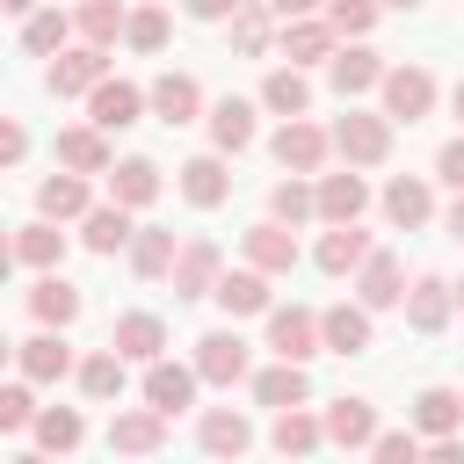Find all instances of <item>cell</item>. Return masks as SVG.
Listing matches in <instances>:
<instances>
[{
    "mask_svg": "<svg viewBox=\"0 0 464 464\" xmlns=\"http://www.w3.org/2000/svg\"><path fill=\"white\" fill-rule=\"evenodd\" d=\"M268 36H276V14L246 0V7L232 14V51H239V58H261V51H268Z\"/></svg>",
    "mask_w": 464,
    "mask_h": 464,
    "instance_id": "40",
    "label": "cell"
},
{
    "mask_svg": "<svg viewBox=\"0 0 464 464\" xmlns=\"http://www.w3.org/2000/svg\"><path fill=\"white\" fill-rule=\"evenodd\" d=\"M196 435H203V450H210V457H225V464H232V457H246V442H254V428H246V413H239V406H210Z\"/></svg>",
    "mask_w": 464,
    "mask_h": 464,
    "instance_id": "21",
    "label": "cell"
},
{
    "mask_svg": "<svg viewBox=\"0 0 464 464\" xmlns=\"http://www.w3.org/2000/svg\"><path fill=\"white\" fill-rule=\"evenodd\" d=\"M188 399H196V370H181V362H167V355H160V362H145V406H152V413H167V420H174Z\"/></svg>",
    "mask_w": 464,
    "mask_h": 464,
    "instance_id": "12",
    "label": "cell"
},
{
    "mask_svg": "<svg viewBox=\"0 0 464 464\" xmlns=\"http://www.w3.org/2000/svg\"><path fill=\"white\" fill-rule=\"evenodd\" d=\"M29 428H36V442H44L51 457L80 450V435H87V420H80L72 406H36V420H29Z\"/></svg>",
    "mask_w": 464,
    "mask_h": 464,
    "instance_id": "35",
    "label": "cell"
},
{
    "mask_svg": "<svg viewBox=\"0 0 464 464\" xmlns=\"http://www.w3.org/2000/svg\"><path fill=\"white\" fill-rule=\"evenodd\" d=\"M326 80H334V94H362V87H377V80H384V65H377V51L348 44V51H334V58H326Z\"/></svg>",
    "mask_w": 464,
    "mask_h": 464,
    "instance_id": "27",
    "label": "cell"
},
{
    "mask_svg": "<svg viewBox=\"0 0 464 464\" xmlns=\"http://www.w3.org/2000/svg\"><path fill=\"white\" fill-rule=\"evenodd\" d=\"M181 196H188L196 210H218V203L232 196V174H225V160H218V152H196V160L181 167Z\"/></svg>",
    "mask_w": 464,
    "mask_h": 464,
    "instance_id": "16",
    "label": "cell"
},
{
    "mask_svg": "<svg viewBox=\"0 0 464 464\" xmlns=\"http://www.w3.org/2000/svg\"><path fill=\"white\" fill-rule=\"evenodd\" d=\"M0 7H7V14H36V0H0Z\"/></svg>",
    "mask_w": 464,
    "mask_h": 464,
    "instance_id": "56",
    "label": "cell"
},
{
    "mask_svg": "<svg viewBox=\"0 0 464 464\" xmlns=\"http://www.w3.org/2000/svg\"><path fill=\"white\" fill-rule=\"evenodd\" d=\"M7 355H14V341H0V370H7Z\"/></svg>",
    "mask_w": 464,
    "mask_h": 464,
    "instance_id": "61",
    "label": "cell"
},
{
    "mask_svg": "<svg viewBox=\"0 0 464 464\" xmlns=\"http://www.w3.org/2000/svg\"><path fill=\"white\" fill-rule=\"evenodd\" d=\"M29 312H36V326H58V334H65V326L80 319V290H72L58 268H44L36 290H29Z\"/></svg>",
    "mask_w": 464,
    "mask_h": 464,
    "instance_id": "14",
    "label": "cell"
},
{
    "mask_svg": "<svg viewBox=\"0 0 464 464\" xmlns=\"http://www.w3.org/2000/svg\"><path fill=\"white\" fill-rule=\"evenodd\" d=\"M246 261L261 268V276H283V268H297V239H290V225H254L246 232Z\"/></svg>",
    "mask_w": 464,
    "mask_h": 464,
    "instance_id": "24",
    "label": "cell"
},
{
    "mask_svg": "<svg viewBox=\"0 0 464 464\" xmlns=\"http://www.w3.org/2000/svg\"><path fill=\"white\" fill-rule=\"evenodd\" d=\"M65 29H72V22H65L58 7H44V14H29V29H22V44H29L36 58H44V51H65Z\"/></svg>",
    "mask_w": 464,
    "mask_h": 464,
    "instance_id": "46",
    "label": "cell"
},
{
    "mask_svg": "<svg viewBox=\"0 0 464 464\" xmlns=\"http://www.w3.org/2000/svg\"><path fill=\"white\" fill-rule=\"evenodd\" d=\"M109 80V51H94V44H72V51H58L51 58V72H44V87L65 102V94H94Z\"/></svg>",
    "mask_w": 464,
    "mask_h": 464,
    "instance_id": "3",
    "label": "cell"
},
{
    "mask_svg": "<svg viewBox=\"0 0 464 464\" xmlns=\"http://www.w3.org/2000/svg\"><path fill=\"white\" fill-rule=\"evenodd\" d=\"M362 254H370V239H362L355 225H334V232L319 239V268H326V276H348V268H362Z\"/></svg>",
    "mask_w": 464,
    "mask_h": 464,
    "instance_id": "39",
    "label": "cell"
},
{
    "mask_svg": "<svg viewBox=\"0 0 464 464\" xmlns=\"http://www.w3.org/2000/svg\"><path fill=\"white\" fill-rule=\"evenodd\" d=\"M14 355H22V377H29V384H51V377L72 370V348H65V334H51V326H44L36 341H22Z\"/></svg>",
    "mask_w": 464,
    "mask_h": 464,
    "instance_id": "25",
    "label": "cell"
},
{
    "mask_svg": "<svg viewBox=\"0 0 464 464\" xmlns=\"http://www.w3.org/2000/svg\"><path fill=\"white\" fill-rule=\"evenodd\" d=\"M428 210H435V196H428V181H413V174H399V181L384 188V218H392L399 232H413V225H428Z\"/></svg>",
    "mask_w": 464,
    "mask_h": 464,
    "instance_id": "30",
    "label": "cell"
},
{
    "mask_svg": "<svg viewBox=\"0 0 464 464\" xmlns=\"http://www.w3.org/2000/svg\"><path fill=\"white\" fill-rule=\"evenodd\" d=\"M413 428H420V435H457V428H464V392L428 384V392L413 399Z\"/></svg>",
    "mask_w": 464,
    "mask_h": 464,
    "instance_id": "26",
    "label": "cell"
},
{
    "mask_svg": "<svg viewBox=\"0 0 464 464\" xmlns=\"http://www.w3.org/2000/svg\"><path fill=\"white\" fill-rule=\"evenodd\" d=\"M261 109H276V116H304V109H312V80H304L297 65H276V72L261 80Z\"/></svg>",
    "mask_w": 464,
    "mask_h": 464,
    "instance_id": "28",
    "label": "cell"
},
{
    "mask_svg": "<svg viewBox=\"0 0 464 464\" xmlns=\"http://www.w3.org/2000/svg\"><path fill=\"white\" fill-rule=\"evenodd\" d=\"M239 377H246V341L232 326L203 334L196 341V384H239Z\"/></svg>",
    "mask_w": 464,
    "mask_h": 464,
    "instance_id": "5",
    "label": "cell"
},
{
    "mask_svg": "<svg viewBox=\"0 0 464 464\" xmlns=\"http://www.w3.org/2000/svg\"><path fill=\"white\" fill-rule=\"evenodd\" d=\"M319 348H334V355H362V348H370V312H362V304H334V312H319Z\"/></svg>",
    "mask_w": 464,
    "mask_h": 464,
    "instance_id": "19",
    "label": "cell"
},
{
    "mask_svg": "<svg viewBox=\"0 0 464 464\" xmlns=\"http://www.w3.org/2000/svg\"><path fill=\"white\" fill-rule=\"evenodd\" d=\"M254 399H261V406H276V413H283V406H304V399H312L304 362H276V370H261V377H254Z\"/></svg>",
    "mask_w": 464,
    "mask_h": 464,
    "instance_id": "31",
    "label": "cell"
},
{
    "mask_svg": "<svg viewBox=\"0 0 464 464\" xmlns=\"http://www.w3.org/2000/svg\"><path fill=\"white\" fill-rule=\"evenodd\" d=\"M384 123H420L435 109V72L428 65H384Z\"/></svg>",
    "mask_w": 464,
    "mask_h": 464,
    "instance_id": "1",
    "label": "cell"
},
{
    "mask_svg": "<svg viewBox=\"0 0 464 464\" xmlns=\"http://www.w3.org/2000/svg\"><path fill=\"white\" fill-rule=\"evenodd\" d=\"M14 464H51V450H29V457H14Z\"/></svg>",
    "mask_w": 464,
    "mask_h": 464,
    "instance_id": "57",
    "label": "cell"
},
{
    "mask_svg": "<svg viewBox=\"0 0 464 464\" xmlns=\"http://www.w3.org/2000/svg\"><path fill=\"white\" fill-rule=\"evenodd\" d=\"M450 239H464V196L450 203Z\"/></svg>",
    "mask_w": 464,
    "mask_h": 464,
    "instance_id": "54",
    "label": "cell"
},
{
    "mask_svg": "<svg viewBox=\"0 0 464 464\" xmlns=\"http://www.w3.org/2000/svg\"><path fill=\"white\" fill-rule=\"evenodd\" d=\"M109 348H116L123 362H160V348H167V319H160V312H123L116 334H109Z\"/></svg>",
    "mask_w": 464,
    "mask_h": 464,
    "instance_id": "10",
    "label": "cell"
},
{
    "mask_svg": "<svg viewBox=\"0 0 464 464\" xmlns=\"http://www.w3.org/2000/svg\"><path fill=\"white\" fill-rule=\"evenodd\" d=\"M435 174H442V181H450V188L464 196V138H450V145H442V160H435Z\"/></svg>",
    "mask_w": 464,
    "mask_h": 464,
    "instance_id": "50",
    "label": "cell"
},
{
    "mask_svg": "<svg viewBox=\"0 0 464 464\" xmlns=\"http://www.w3.org/2000/svg\"><path fill=\"white\" fill-rule=\"evenodd\" d=\"M362 203H370L362 174H326V181L312 188V210H319L326 225H355V218H362Z\"/></svg>",
    "mask_w": 464,
    "mask_h": 464,
    "instance_id": "13",
    "label": "cell"
},
{
    "mask_svg": "<svg viewBox=\"0 0 464 464\" xmlns=\"http://www.w3.org/2000/svg\"><path fill=\"white\" fill-rule=\"evenodd\" d=\"M377 22V0H326V29L334 36H370Z\"/></svg>",
    "mask_w": 464,
    "mask_h": 464,
    "instance_id": "45",
    "label": "cell"
},
{
    "mask_svg": "<svg viewBox=\"0 0 464 464\" xmlns=\"http://www.w3.org/2000/svg\"><path fill=\"white\" fill-rule=\"evenodd\" d=\"M268 442H276L283 457H312V450H319L326 435H319V420H312L304 406H283V413H276V435H268Z\"/></svg>",
    "mask_w": 464,
    "mask_h": 464,
    "instance_id": "38",
    "label": "cell"
},
{
    "mask_svg": "<svg viewBox=\"0 0 464 464\" xmlns=\"http://www.w3.org/2000/svg\"><path fill=\"white\" fill-rule=\"evenodd\" d=\"M450 102H457V123H464V80H457V94H450Z\"/></svg>",
    "mask_w": 464,
    "mask_h": 464,
    "instance_id": "58",
    "label": "cell"
},
{
    "mask_svg": "<svg viewBox=\"0 0 464 464\" xmlns=\"http://www.w3.org/2000/svg\"><path fill=\"white\" fill-rule=\"evenodd\" d=\"M326 145H334L348 167H377V160L392 152V123H384V116H362V109H348V116L326 130Z\"/></svg>",
    "mask_w": 464,
    "mask_h": 464,
    "instance_id": "2",
    "label": "cell"
},
{
    "mask_svg": "<svg viewBox=\"0 0 464 464\" xmlns=\"http://www.w3.org/2000/svg\"><path fill=\"white\" fill-rule=\"evenodd\" d=\"M268 348H276L283 362H304V355H319V312H304V304H283V312H268Z\"/></svg>",
    "mask_w": 464,
    "mask_h": 464,
    "instance_id": "7",
    "label": "cell"
},
{
    "mask_svg": "<svg viewBox=\"0 0 464 464\" xmlns=\"http://www.w3.org/2000/svg\"><path fill=\"white\" fill-rule=\"evenodd\" d=\"M160 442H167V413H152V406H123L109 420V450L116 457H152Z\"/></svg>",
    "mask_w": 464,
    "mask_h": 464,
    "instance_id": "8",
    "label": "cell"
},
{
    "mask_svg": "<svg viewBox=\"0 0 464 464\" xmlns=\"http://www.w3.org/2000/svg\"><path fill=\"white\" fill-rule=\"evenodd\" d=\"M80 392H87V399H116V392H123V355H116V348L87 355V362H80Z\"/></svg>",
    "mask_w": 464,
    "mask_h": 464,
    "instance_id": "42",
    "label": "cell"
},
{
    "mask_svg": "<svg viewBox=\"0 0 464 464\" xmlns=\"http://www.w3.org/2000/svg\"><path fill=\"white\" fill-rule=\"evenodd\" d=\"M130 210L123 203H87V218H80V239L94 246V254H116V246H130Z\"/></svg>",
    "mask_w": 464,
    "mask_h": 464,
    "instance_id": "23",
    "label": "cell"
},
{
    "mask_svg": "<svg viewBox=\"0 0 464 464\" xmlns=\"http://www.w3.org/2000/svg\"><path fill=\"white\" fill-rule=\"evenodd\" d=\"M145 102H152V116H160V123H196L203 87H196V72H160V80L145 87Z\"/></svg>",
    "mask_w": 464,
    "mask_h": 464,
    "instance_id": "11",
    "label": "cell"
},
{
    "mask_svg": "<svg viewBox=\"0 0 464 464\" xmlns=\"http://www.w3.org/2000/svg\"><path fill=\"white\" fill-rule=\"evenodd\" d=\"M174 254H181V246H174V232H167V225L130 232V268H138V276H167V268H174Z\"/></svg>",
    "mask_w": 464,
    "mask_h": 464,
    "instance_id": "37",
    "label": "cell"
},
{
    "mask_svg": "<svg viewBox=\"0 0 464 464\" xmlns=\"http://www.w3.org/2000/svg\"><path fill=\"white\" fill-rule=\"evenodd\" d=\"M268 218H276V225H304V218H312V188H304L297 174H290V181H276V196H268Z\"/></svg>",
    "mask_w": 464,
    "mask_h": 464,
    "instance_id": "44",
    "label": "cell"
},
{
    "mask_svg": "<svg viewBox=\"0 0 464 464\" xmlns=\"http://www.w3.org/2000/svg\"><path fill=\"white\" fill-rule=\"evenodd\" d=\"M326 130L319 123H304V116H283V130H276V160L290 167V174H319L326 167Z\"/></svg>",
    "mask_w": 464,
    "mask_h": 464,
    "instance_id": "6",
    "label": "cell"
},
{
    "mask_svg": "<svg viewBox=\"0 0 464 464\" xmlns=\"http://www.w3.org/2000/svg\"><path fill=\"white\" fill-rule=\"evenodd\" d=\"M399 304H406V326H413V334H442V326H450V312H457L442 276H420V283H413Z\"/></svg>",
    "mask_w": 464,
    "mask_h": 464,
    "instance_id": "15",
    "label": "cell"
},
{
    "mask_svg": "<svg viewBox=\"0 0 464 464\" xmlns=\"http://www.w3.org/2000/svg\"><path fill=\"white\" fill-rule=\"evenodd\" d=\"M218 464H225V457H218Z\"/></svg>",
    "mask_w": 464,
    "mask_h": 464,
    "instance_id": "62",
    "label": "cell"
},
{
    "mask_svg": "<svg viewBox=\"0 0 464 464\" xmlns=\"http://www.w3.org/2000/svg\"><path fill=\"white\" fill-rule=\"evenodd\" d=\"M181 7H188L196 22H232V14L246 7V0H181Z\"/></svg>",
    "mask_w": 464,
    "mask_h": 464,
    "instance_id": "51",
    "label": "cell"
},
{
    "mask_svg": "<svg viewBox=\"0 0 464 464\" xmlns=\"http://www.w3.org/2000/svg\"><path fill=\"white\" fill-rule=\"evenodd\" d=\"M283 58H290V65H312V58H334V29H326V22H312V14H297V22H283Z\"/></svg>",
    "mask_w": 464,
    "mask_h": 464,
    "instance_id": "32",
    "label": "cell"
},
{
    "mask_svg": "<svg viewBox=\"0 0 464 464\" xmlns=\"http://www.w3.org/2000/svg\"><path fill=\"white\" fill-rule=\"evenodd\" d=\"M406 297V268H399V254H362V276H355V304L362 312H392Z\"/></svg>",
    "mask_w": 464,
    "mask_h": 464,
    "instance_id": "4",
    "label": "cell"
},
{
    "mask_svg": "<svg viewBox=\"0 0 464 464\" xmlns=\"http://www.w3.org/2000/svg\"><path fill=\"white\" fill-rule=\"evenodd\" d=\"M123 14H130L123 0H87V7H80V36H87L94 51H109V44L123 36Z\"/></svg>",
    "mask_w": 464,
    "mask_h": 464,
    "instance_id": "41",
    "label": "cell"
},
{
    "mask_svg": "<svg viewBox=\"0 0 464 464\" xmlns=\"http://www.w3.org/2000/svg\"><path fill=\"white\" fill-rule=\"evenodd\" d=\"M58 160L72 174H109V138L87 123V130H58Z\"/></svg>",
    "mask_w": 464,
    "mask_h": 464,
    "instance_id": "33",
    "label": "cell"
},
{
    "mask_svg": "<svg viewBox=\"0 0 464 464\" xmlns=\"http://www.w3.org/2000/svg\"><path fill=\"white\" fill-rule=\"evenodd\" d=\"M87 116H94V130H130V123L145 116V87H130V80H102V87L87 94Z\"/></svg>",
    "mask_w": 464,
    "mask_h": 464,
    "instance_id": "9",
    "label": "cell"
},
{
    "mask_svg": "<svg viewBox=\"0 0 464 464\" xmlns=\"http://www.w3.org/2000/svg\"><path fill=\"white\" fill-rule=\"evenodd\" d=\"M312 7H326V0H268L276 22H297V14H312Z\"/></svg>",
    "mask_w": 464,
    "mask_h": 464,
    "instance_id": "53",
    "label": "cell"
},
{
    "mask_svg": "<svg viewBox=\"0 0 464 464\" xmlns=\"http://www.w3.org/2000/svg\"><path fill=\"white\" fill-rule=\"evenodd\" d=\"M152 196H160V167H152V160H116V167H109V203L145 210Z\"/></svg>",
    "mask_w": 464,
    "mask_h": 464,
    "instance_id": "22",
    "label": "cell"
},
{
    "mask_svg": "<svg viewBox=\"0 0 464 464\" xmlns=\"http://www.w3.org/2000/svg\"><path fill=\"white\" fill-rule=\"evenodd\" d=\"M167 276H174V297H210V283H218V246H210V239H188Z\"/></svg>",
    "mask_w": 464,
    "mask_h": 464,
    "instance_id": "17",
    "label": "cell"
},
{
    "mask_svg": "<svg viewBox=\"0 0 464 464\" xmlns=\"http://www.w3.org/2000/svg\"><path fill=\"white\" fill-rule=\"evenodd\" d=\"M450 304H464V283H450Z\"/></svg>",
    "mask_w": 464,
    "mask_h": 464,
    "instance_id": "59",
    "label": "cell"
},
{
    "mask_svg": "<svg viewBox=\"0 0 464 464\" xmlns=\"http://www.w3.org/2000/svg\"><path fill=\"white\" fill-rule=\"evenodd\" d=\"M420 464H464V442H450V435H442L435 450H420Z\"/></svg>",
    "mask_w": 464,
    "mask_h": 464,
    "instance_id": "52",
    "label": "cell"
},
{
    "mask_svg": "<svg viewBox=\"0 0 464 464\" xmlns=\"http://www.w3.org/2000/svg\"><path fill=\"white\" fill-rule=\"evenodd\" d=\"M370 457H377V464H420V435H406V428L370 435Z\"/></svg>",
    "mask_w": 464,
    "mask_h": 464,
    "instance_id": "48",
    "label": "cell"
},
{
    "mask_svg": "<svg viewBox=\"0 0 464 464\" xmlns=\"http://www.w3.org/2000/svg\"><path fill=\"white\" fill-rule=\"evenodd\" d=\"M319 435H326V442H341V450H362V442L377 435L370 399H334V406H326V420H319Z\"/></svg>",
    "mask_w": 464,
    "mask_h": 464,
    "instance_id": "20",
    "label": "cell"
},
{
    "mask_svg": "<svg viewBox=\"0 0 464 464\" xmlns=\"http://www.w3.org/2000/svg\"><path fill=\"white\" fill-rule=\"evenodd\" d=\"M29 420H36V392L29 384H0V435H14Z\"/></svg>",
    "mask_w": 464,
    "mask_h": 464,
    "instance_id": "47",
    "label": "cell"
},
{
    "mask_svg": "<svg viewBox=\"0 0 464 464\" xmlns=\"http://www.w3.org/2000/svg\"><path fill=\"white\" fill-rule=\"evenodd\" d=\"M210 297L225 304V319H246V312H268V276L261 268H232L210 283Z\"/></svg>",
    "mask_w": 464,
    "mask_h": 464,
    "instance_id": "18",
    "label": "cell"
},
{
    "mask_svg": "<svg viewBox=\"0 0 464 464\" xmlns=\"http://www.w3.org/2000/svg\"><path fill=\"white\" fill-rule=\"evenodd\" d=\"M123 44L130 51H160L167 44V7H130L123 14Z\"/></svg>",
    "mask_w": 464,
    "mask_h": 464,
    "instance_id": "43",
    "label": "cell"
},
{
    "mask_svg": "<svg viewBox=\"0 0 464 464\" xmlns=\"http://www.w3.org/2000/svg\"><path fill=\"white\" fill-rule=\"evenodd\" d=\"M22 152H29V130H22L14 116H0V167H14Z\"/></svg>",
    "mask_w": 464,
    "mask_h": 464,
    "instance_id": "49",
    "label": "cell"
},
{
    "mask_svg": "<svg viewBox=\"0 0 464 464\" xmlns=\"http://www.w3.org/2000/svg\"><path fill=\"white\" fill-rule=\"evenodd\" d=\"M7 268H14V239L0 232V283H7Z\"/></svg>",
    "mask_w": 464,
    "mask_h": 464,
    "instance_id": "55",
    "label": "cell"
},
{
    "mask_svg": "<svg viewBox=\"0 0 464 464\" xmlns=\"http://www.w3.org/2000/svg\"><path fill=\"white\" fill-rule=\"evenodd\" d=\"M210 145H218V152H239V145H254V102L225 94V102L210 109Z\"/></svg>",
    "mask_w": 464,
    "mask_h": 464,
    "instance_id": "29",
    "label": "cell"
},
{
    "mask_svg": "<svg viewBox=\"0 0 464 464\" xmlns=\"http://www.w3.org/2000/svg\"><path fill=\"white\" fill-rule=\"evenodd\" d=\"M377 7H420V0H377Z\"/></svg>",
    "mask_w": 464,
    "mask_h": 464,
    "instance_id": "60",
    "label": "cell"
},
{
    "mask_svg": "<svg viewBox=\"0 0 464 464\" xmlns=\"http://www.w3.org/2000/svg\"><path fill=\"white\" fill-rule=\"evenodd\" d=\"M14 261H29V268H58V261H65V232H58L51 218L22 225V232H14Z\"/></svg>",
    "mask_w": 464,
    "mask_h": 464,
    "instance_id": "34",
    "label": "cell"
},
{
    "mask_svg": "<svg viewBox=\"0 0 464 464\" xmlns=\"http://www.w3.org/2000/svg\"><path fill=\"white\" fill-rule=\"evenodd\" d=\"M36 210L58 225V218H87V181L80 174H51L44 188H36Z\"/></svg>",
    "mask_w": 464,
    "mask_h": 464,
    "instance_id": "36",
    "label": "cell"
}]
</instances>
